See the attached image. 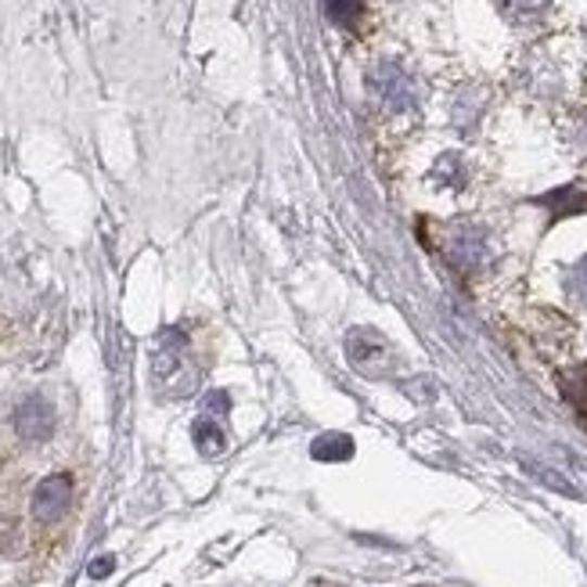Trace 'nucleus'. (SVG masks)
Segmentation results:
<instances>
[{
	"label": "nucleus",
	"instance_id": "nucleus-1",
	"mask_svg": "<svg viewBox=\"0 0 587 587\" xmlns=\"http://www.w3.org/2000/svg\"><path fill=\"white\" fill-rule=\"evenodd\" d=\"M346 357L354 371L368 379H386L397 371V354L390 349L386 335L379 329H368V324H357V329L346 332Z\"/></svg>",
	"mask_w": 587,
	"mask_h": 587
},
{
	"label": "nucleus",
	"instance_id": "nucleus-2",
	"mask_svg": "<svg viewBox=\"0 0 587 587\" xmlns=\"http://www.w3.org/2000/svg\"><path fill=\"white\" fill-rule=\"evenodd\" d=\"M368 90L379 98V105H386L393 112H404L414 105V87L408 76H404L400 65L393 62H379L375 69L368 73Z\"/></svg>",
	"mask_w": 587,
	"mask_h": 587
},
{
	"label": "nucleus",
	"instance_id": "nucleus-3",
	"mask_svg": "<svg viewBox=\"0 0 587 587\" xmlns=\"http://www.w3.org/2000/svg\"><path fill=\"white\" fill-rule=\"evenodd\" d=\"M73 505V476L69 472H54V476L40 480L37 490H33V519L37 523H59V519L69 512Z\"/></svg>",
	"mask_w": 587,
	"mask_h": 587
},
{
	"label": "nucleus",
	"instance_id": "nucleus-4",
	"mask_svg": "<svg viewBox=\"0 0 587 587\" xmlns=\"http://www.w3.org/2000/svg\"><path fill=\"white\" fill-rule=\"evenodd\" d=\"M11 425H15V433L22 439H29V444H40V439H48L54 433V408L43 397H26L11 414Z\"/></svg>",
	"mask_w": 587,
	"mask_h": 587
},
{
	"label": "nucleus",
	"instance_id": "nucleus-5",
	"mask_svg": "<svg viewBox=\"0 0 587 587\" xmlns=\"http://www.w3.org/2000/svg\"><path fill=\"white\" fill-rule=\"evenodd\" d=\"M447 256L455 259L458 267H480L483 256H487V242H483V234L476 228H469V224H458V228L447 231Z\"/></svg>",
	"mask_w": 587,
	"mask_h": 587
},
{
	"label": "nucleus",
	"instance_id": "nucleus-6",
	"mask_svg": "<svg viewBox=\"0 0 587 587\" xmlns=\"http://www.w3.org/2000/svg\"><path fill=\"white\" fill-rule=\"evenodd\" d=\"M310 455L318 461H346V458H354V439L346 433H324L314 439Z\"/></svg>",
	"mask_w": 587,
	"mask_h": 587
},
{
	"label": "nucleus",
	"instance_id": "nucleus-7",
	"mask_svg": "<svg viewBox=\"0 0 587 587\" xmlns=\"http://www.w3.org/2000/svg\"><path fill=\"white\" fill-rule=\"evenodd\" d=\"M191 439H195V447L202 450L206 458L213 455H224V433H220V425L217 422H209V419H199L195 425H191Z\"/></svg>",
	"mask_w": 587,
	"mask_h": 587
},
{
	"label": "nucleus",
	"instance_id": "nucleus-8",
	"mask_svg": "<svg viewBox=\"0 0 587 587\" xmlns=\"http://www.w3.org/2000/svg\"><path fill=\"white\" fill-rule=\"evenodd\" d=\"M329 15H332V22H339V26L354 29L360 15H365V0H329Z\"/></svg>",
	"mask_w": 587,
	"mask_h": 587
},
{
	"label": "nucleus",
	"instance_id": "nucleus-9",
	"mask_svg": "<svg viewBox=\"0 0 587 587\" xmlns=\"http://www.w3.org/2000/svg\"><path fill=\"white\" fill-rule=\"evenodd\" d=\"M570 292L577 299H584L587 303V256L577 264V270H573V278H570Z\"/></svg>",
	"mask_w": 587,
	"mask_h": 587
},
{
	"label": "nucleus",
	"instance_id": "nucleus-10",
	"mask_svg": "<svg viewBox=\"0 0 587 587\" xmlns=\"http://www.w3.org/2000/svg\"><path fill=\"white\" fill-rule=\"evenodd\" d=\"M508 11H515V15H540V8L548 4V0H505Z\"/></svg>",
	"mask_w": 587,
	"mask_h": 587
},
{
	"label": "nucleus",
	"instance_id": "nucleus-11",
	"mask_svg": "<svg viewBox=\"0 0 587 587\" xmlns=\"http://www.w3.org/2000/svg\"><path fill=\"white\" fill-rule=\"evenodd\" d=\"M18 540V526L11 519H0V551H11Z\"/></svg>",
	"mask_w": 587,
	"mask_h": 587
},
{
	"label": "nucleus",
	"instance_id": "nucleus-12",
	"mask_svg": "<svg viewBox=\"0 0 587 587\" xmlns=\"http://www.w3.org/2000/svg\"><path fill=\"white\" fill-rule=\"evenodd\" d=\"M206 408H209V411H220V414H224V411L231 408L228 393H220V390H217V393H209V397H206Z\"/></svg>",
	"mask_w": 587,
	"mask_h": 587
},
{
	"label": "nucleus",
	"instance_id": "nucleus-13",
	"mask_svg": "<svg viewBox=\"0 0 587 587\" xmlns=\"http://www.w3.org/2000/svg\"><path fill=\"white\" fill-rule=\"evenodd\" d=\"M112 566H116V562H112L109 556L105 559H94V562H90V577H109Z\"/></svg>",
	"mask_w": 587,
	"mask_h": 587
}]
</instances>
